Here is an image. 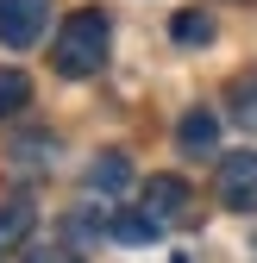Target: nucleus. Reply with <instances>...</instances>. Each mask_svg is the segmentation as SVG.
Returning <instances> with one entry per match:
<instances>
[{
  "label": "nucleus",
  "instance_id": "obj_1",
  "mask_svg": "<svg viewBox=\"0 0 257 263\" xmlns=\"http://www.w3.org/2000/svg\"><path fill=\"white\" fill-rule=\"evenodd\" d=\"M107 57H113V25H107V13H94V7L69 13V19L57 25V38H50V69H57L63 82L101 76Z\"/></svg>",
  "mask_w": 257,
  "mask_h": 263
},
{
  "label": "nucleus",
  "instance_id": "obj_11",
  "mask_svg": "<svg viewBox=\"0 0 257 263\" xmlns=\"http://www.w3.org/2000/svg\"><path fill=\"white\" fill-rule=\"evenodd\" d=\"M107 232L125 238V245H151V238H157V226H151L144 213H113V219H107Z\"/></svg>",
  "mask_w": 257,
  "mask_h": 263
},
{
  "label": "nucleus",
  "instance_id": "obj_9",
  "mask_svg": "<svg viewBox=\"0 0 257 263\" xmlns=\"http://www.w3.org/2000/svg\"><path fill=\"white\" fill-rule=\"evenodd\" d=\"M232 119H238L245 132H257V69L232 82Z\"/></svg>",
  "mask_w": 257,
  "mask_h": 263
},
{
  "label": "nucleus",
  "instance_id": "obj_12",
  "mask_svg": "<svg viewBox=\"0 0 257 263\" xmlns=\"http://www.w3.org/2000/svg\"><path fill=\"white\" fill-rule=\"evenodd\" d=\"M44 151H50V138H19V144H13V163H19V170H25V163H31V170H44V163H50Z\"/></svg>",
  "mask_w": 257,
  "mask_h": 263
},
{
  "label": "nucleus",
  "instance_id": "obj_7",
  "mask_svg": "<svg viewBox=\"0 0 257 263\" xmlns=\"http://www.w3.org/2000/svg\"><path fill=\"white\" fill-rule=\"evenodd\" d=\"M125 182H132V163H125L119 151H107V157H94V170H88V188H101V194H119Z\"/></svg>",
  "mask_w": 257,
  "mask_h": 263
},
{
  "label": "nucleus",
  "instance_id": "obj_3",
  "mask_svg": "<svg viewBox=\"0 0 257 263\" xmlns=\"http://www.w3.org/2000/svg\"><path fill=\"white\" fill-rule=\"evenodd\" d=\"M50 25V0H0V44L7 50H31Z\"/></svg>",
  "mask_w": 257,
  "mask_h": 263
},
{
  "label": "nucleus",
  "instance_id": "obj_10",
  "mask_svg": "<svg viewBox=\"0 0 257 263\" xmlns=\"http://www.w3.org/2000/svg\"><path fill=\"white\" fill-rule=\"evenodd\" d=\"M170 38L176 44H213V19L207 13H176L170 19Z\"/></svg>",
  "mask_w": 257,
  "mask_h": 263
},
{
  "label": "nucleus",
  "instance_id": "obj_4",
  "mask_svg": "<svg viewBox=\"0 0 257 263\" xmlns=\"http://www.w3.org/2000/svg\"><path fill=\"white\" fill-rule=\"evenodd\" d=\"M138 194H144V201H138V213L157 226V232H163V226H176V219L188 213V182H182V176H151Z\"/></svg>",
  "mask_w": 257,
  "mask_h": 263
},
{
  "label": "nucleus",
  "instance_id": "obj_8",
  "mask_svg": "<svg viewBox=\"0 0 257 263\" xmlns=\"http://www.w3.org/2000/svg\"><path fill=\"white\" fill-rule=\"evenodd\" d=\"M25 101H31V76L25 69H0V119L25 113Z\"/></svg>",
  "mask_w": 257,
  "mask_h": 263
},
{
  "label": "nucleus",
  "instance_id": "obj_2",
  "mask_svg": "<svg viewBox=\"0 0 257 263\" xmlns=\"http://www.w3.org/2000/svg\"><path fill=\"white\" fill-rule=\"evenodd\" d=\"M213 194L226 213H257V151H232L213 170Z\"/></svg>",
  "mask_w": 257,
  "mask_h": 263
},
{
  "label": "nucleus",
  "instance_id": "obj_5",
  "mask_svg": "<svg viewBox=\"0 0 257 263\" xmlns=\"http://www.w3.org/2000/svg\"><path fill=\"white\" fill-rule=\"evenodd\" d=\"M31 226H38V201L31 194H13V201H0V257L19 251L31 238Z\"/></svg>",
  "mask_w": 257,
  "mask_h": 263
},
{
  "label": "nucleus",
  "instance_id": "obj_6",
  "mask_svg": "<svg viewBox=\"0 0 257 263\" xmlns=\"http://www.w3.org/2000/svg\"><path fill=\"white\" fill-rule=\"evenodd\" d=\"M176 138H182L188 157H213V144H219V119H213V113H188Z\"/></svg>",
  "mask_w": 257,
  "mask_h": 263
},
{
  "label": "nucleus",
  "instance_id": "obj_13",
  "mask_svg": "<svg viewBox=\"0 0 257 263\" xmlns=\"http://www.w3.org/2000/svg\"><path fill=\"white\" fill-rule=\"evenodd\" d=\"M25 263H82V257H76L69 245H31V251H25Z\"/></svg>",
  "mask_w": 257,
  "mask_h": 263
}]
</instances>
